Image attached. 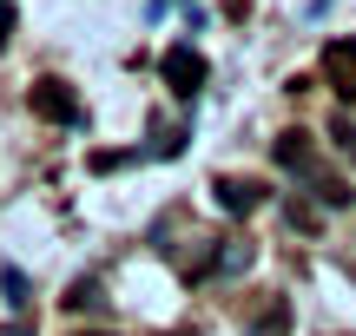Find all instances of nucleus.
<instances>
[{"label":"nucleus","instance_id":"1","mask_svg":"<svg viewBox=\"0 0 356 336\" xmlns=\"http://www.w3.org/2000/svg\"><path fill=\"white\" fill-rule=\"evenodd\" d=\"M159 79H165L178 99H198L204 92V53L198 47H172L165 60H159Z\"/></svg>","mask_w":356,"mask_h":336},{"label":"nucleus","instance_id":"2","mask_svg":"<svg viewBox=\"0 0 356 336\" xmlns=\"http://www.w3.org/2000/svg\"><path fill=\"white\" fill-rule=\"evenodd\" d=\"M323 79L343 106H356V40H330L323 47Z\"/></svg>","mask_w":356,"mask_h":336},{"label":"nucleus","instance_id":"3","mask_svg":"<svg viewBox=\"0 0 356 336\" xmlns=\"http://www.w3.org/2000/svg\"><path fill=\"white\" fill-rule=\"evenodd\" d=\"M270 165L310 178V171H317V145H310V132H277V139H270Z\"/></svg>","mask_w":356,"mask_h":336},{"label":"nucleus","instance_id":"4","mask_svg":"<svg viewBox=\"0 0 356 336\" xmlns=\"http://www.w3.org/2000/svg\"><path fill=\"white\" fill-rule=\"evenodd\" d=\"M33 112H40V119H60V126H73V119H79V99L66 92V79H33Z\"/></svg>","mask_w":356,"mask_h":336},{"label":"nucleus","instance_id":"5","mask_svg":"<svg viewBox=\"0 0 356 336\" xmlns=\"http://www.w3.org/2000/svg\"><path fill=\"white\" fill-rule=\"evenodd\" d=\"M211 198H218V211H231V218H251V211L264 205V192H257L251 178H218Z\"/></svg>","mask_w":356,"mask_h":336},{"label":"nucleus","instance_id":"6","mask_svg":"<svg viewBox=\"0 0 356 336\" xmlns=\"http://www.w3.org/2000/svg\"><path fill=\"white\" fill-rule=\"evenodd\" d=\"M304 185H310V205H323V211H350V198H356L350 178H337V171H323V165L310 171Z\"/></svg>","mask_w":356,"mask_h":336},{"label":"nucleus","instance_id":"7","mask_svg":"<svg viewBox=\"0 0 356 336\" xmlns=\"http://www.w3.org/2000/svg\"><path fill=\"white\" fill-rule=\"evenodd\" d=\"M284 224H291V231H323V205H304V198H284Z\"/></svg>","mask_w":356,"mask_h":336},{"label":"nucleus","instance_id":"8","mask_svg":"<svg viewBox=\"0 0 356 336\" xmlns=\"http://www.w3.org/2000/svg\"><path fill=\"white\" fill-rule=\"evenodd\" d=\"M284 330H291V303H270V310L251 317V330H244V336H284Z\"/></svg>","mask_w":356,"mask_h":336},{"label":"nucleus","instance_id":"9","mask_svg":"<svg viewBox=\"0 0 356 336\" xmlns=\"http://www.w3.org/2000/svg\"><path fill=\"white\" fill-rule=\"evenodd\" d=\"M60 303H73V310H92V303H99V277H79V284L66 290Z\"/></svg>","mask_w":356,"mask_h":336},{"label":"nucleus","instance_id":"10","mask_svg":"<svg viewBox=\"0 0 356 336\" xmlns=\"http://www.w3.org/2000/svg\"><path fill=\"white\" fill-rule=\"evenodd\" d=\"M0 290H7V303L20 310V303H26V271H13V264H7V271H0Z\"/></svg>","mask_w":356,"mask_h":336},{"label":"nucleus","instance_id":"11","mask_svg":"<svg viewBox=\"0 0 356 336\" xmlns=\"http://www.w3.org/2000/svg\"><path fill=\"white\" fill-rule=\"evenodd\" d=\"M330 139H337V152L356 165V126H350V119H337V126H330Z\"/></svg>","mask_w":356,"mask_h":336},{"label":"nucleus","instance_id":"12","mask_svg":"<svg viewBox=\"0 0 356 336\" xmlns=\"http://www.w3.org/2000/svg\"><path fill=\"white\" fill-rule=\"evenodd\" d=\"M13 26H20V13H13V0H0V53H7V40H13Z\"/></svg>","mask_w":356,"mask_h":336},{"label":"nucleus","instance_id":"13","mask_svg":"<svg viewBox=\"0 0 356 336\" xmlns=\"http://www.w3.org/2000/svg\"><path fill=\"white\" fill-rule=\"evenodd\" d=\"M79 336H113V330H79Z\"/></svg>","mask_w":356,"mask_h":336}]
</instances>
